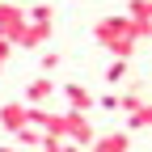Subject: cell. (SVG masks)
Wrapping results in <instances>:
<instances>
[{
	"label": "cell",
	"instance_id": "ba28073f",
	"mask_svg": "<svg viewBox=\"0 0 152 152\" xmlns=\"http://www.w3.org/2000/svg\"><path fill=\"white\" fill-rule=\"evenodd\" d=\"M127 76H131V59H118V55H114V59L106 64V80L110 85H123Z\"/></svg>",
	"mask_w": 152,
	"mask_h": 152
},
{
	"label": "cell",
	"instance_id": "3957f363",
	"mask_svg": "<svg viewBox=\"0 0 152 152\" xmlns=\"http://www.w3.org/2000/svg\"><path fill=\"white\" fill-rule=\"evenodd\" d=\"M68 97V110H80V114H89L93 110V89H85L80 80H68V85H55Z\"/></svg>",
	"mask_w": 152,
	"mask_h": 152
},
{
	"label": "cell",
	"instance_id": "9c48e42d",
	"mask_svg": "<svg viewBox=\"0 0 152 152\" xmlns=\"http://www.w3.org/2000/svg\"><path fill=\"white\" fill-rule=\"evenodd\" d=\"M13 135H17V144H21V148H38V144H42V131H38V127H21V131H13Z\"/></svg>",
	"mask_w": 152,
	"mask_h": 152
},
{
	"label": "cell",
	"instance_id": "8fae6325",
	"mask_svg": "<svg viewBox=\"0 0 152 152\" xmlns=\"http://www.w3.org/2000/svg\"><path fill=\"white\" fill-rule=\"evenodd\" d=\"M59 64H64V55H59V51H47V55H42V59H38V68H42L47 76H51L55 68H59Z\"/></svg>",
	"mask_w": 152,
	"mask_h": 152
},
{
	"label": "cell",
	"instance_id": "5b68a950",
	"mask_svg": "<svg viewBox=\"0 0 152 152\" xmlns=\"http://www.w3.org/2000/svg\"><path fill=\"white\" fill-rule=\"evenodd\" d=\"M26 123H30V106H26V102H4V106H0V127L9 131V135L21 131Z\"/></svg>",
	"mask_w": 152,
	"mask_h": 152
},
{
	"label": "cell",
	"instance_id": "5bb4252c",
	"mask_svg": "<svg viewBox=\"0 0 152 152\" xmlns=\"http://www.w3.org/2000/svg\"><path fill=\"white\" fill-rule=\"evenodd\" d=\"M0 68H4V64H0Z\"/></svg>",
	"mask_w": 152,
	"mask_h": 152
},
{
	"label": "cell",
	"instance_id": "7a4b0ae2",
	"mask_svg": "<svg viewBox=\"0 0 152 152\" xmlns=\"http://www.w3.org/2000/svg\"><path fill=\"white\" fill-rule=\"evenodd\" d=\"M85 152H131V131H106V135H93V144Z\"/></svg>",
	"mask_w": 152,
	"mask_h": 152
},
{
	"label": "cell",
	"instance_id": "6da1fadb",
	"mask_svg": "<svg viewBox=\"0 0 152 152\" xmlns=\"http://www.w3.org/2000/svg\"><path fill=\"white\" fill-rule=\"evenodd\" d=\"M93 38H97V47H106L110 55H118V59H131L135 55V47H140V34H135V26H131V17L123 13H114V17H102L97 26H93Z\"/></svg>",
	"mask_w": 152,
	"mask_h": 152
},
{
	"label": "cell",
	"instance_id": "4fadbf2b",
	"mask_svg": "<svg viewBox=\"0 0 152 152\" xmlns=\"http://www.w3.org/2000/svg\"><path fill=\"white\" fill-rule=\"evenodd\" d=\"M64 152H85V148L80 144H64Z\"/></svg>",
	"mask_w": 152,
	"mask_h": 152
},
{
	"label": "cell",
	"instance_id": "52a82bcc",
	"mask_svg": "<svg viewBox=\"0 0 152 152\" xmlns=\"http://www.w3.org/2000/svg\"><path fill=\"white\" fill-rule=\"evenodd\" d=\"M152 123V102H144V106H135V110H127V131H144Z\"/></svg>",
	"mask_w": 152,
	"mask_h": 152
},
{
	"label": "cell",
	"instance_id": "30bf717a",
	"mask_svg": "<svg viewBox=\"0 0 152 152\" xmlns=\"http://www.w3.org/2000/svg\"><path fill=\"white\" fill-rule=\"evenodd\" d=\"M26 17L30 21H55V9L51 4H34V9H26Z\"/></svg>",
	"mask_w": 152,
	"mask_h": 152
},
{
	"label": "cell",
	"instance_id": "8992f818",
	"mask_svg": "<svg viewBox=\"0 0 152 152\" xmlns=\"http://www.w3.org/2000/svg\"><path fill=\"white\" fill-rule=\"evenodd\" d=\"M51 97H55V80L42 72V76H34V80L26 85V97H21V102H26V106H47Z\"/></svg>",
	"mask_w": 152,
	"mask_h": 152
},
{
	"label": "cell",
	"instance_id": "277c9868",
	"mask_svg": "<svg viewBox=\"0 0 152 152\" xmlns=\"http://www.w3.org/2000/svg\"><path fill=\"white\" fill-rule=\"evenodd\" d=\"M21 26H26V9H21V4H4V0H0V34L13 42V38L21 34Z\"/></svg>",
	"mask_w": 152,
	"mask_h": 152
},
{
	"label": "cell",
	"instance_id": "7c38bea8",
	"mask_svg": "<svg viewBox=\"0 0 152 152\" xmlns=\"http://www.w3.org/2000/svg\"><path fill=\"white\" fill-rule=\"evenodd\" d=\"M93 106H102V110H118V93H102V97H93Z\"/></svg>",
	"mask_w": 152,
	"mask_h": 152
}]
</instances>
